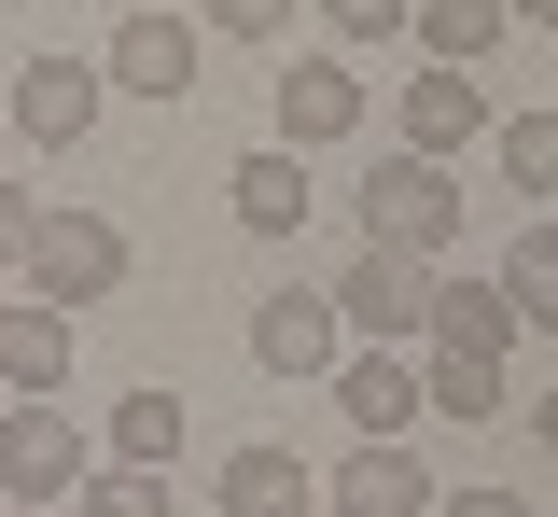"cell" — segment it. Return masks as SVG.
Masks as SVG:
<instances>
[{
  "label": "cell",
  "mask_w": 558,
  "mask_h": 517,
  "mask_svg": "<svg viewBox=\"0 0 558 517\" xmlns=\"http://www.w3.org/2000/svg\"><path fill=\"white\" fill-rule=\"evenodd\" d=\"M349 211H363V252H418V266H433V252L461 238V182H447L433 154H391Z\"/></svg>",
  "instance_id": "1"
},
{
  "label": "cell",
  "mask_w": 558,
  "mask_h": 517,
  "mask_svg": "<svg viewBox=\"0 0 558 517\" xmlns=\"http://www.w3.org/2000/svg\"><path fill=\"white\" fill-rule=\"evenodd\" d=\"M322 294H336V322L363 336V350H418V322H433V266H418V252H349Z\"/></svg>",
  "instance_id": "2"
},
{
  "label": "cell",
  "mask_w": 558,
  "mask_h": 517,
  "mask_svg": "<svg viewBox=\"0 0 558 517\" xmlns=\"http://www.w3.org/2000/svg\"><path fill=\"white\" fill-rule=\"evenodd\" d=\"M28 294H43V308L126 294V224H98V211H43V224H28Z\"/></svg>",
  "instance_id": "3"
},
{
  "label": "cell",
  "mask_w": 558,
  "mask_h": 517,
  "mask_svg": "<svg viewBox=\"0 0 558 517\" xmlns=\"http://www.w3.org/2000/svg\"><path fill=\"white\" fill-rule=\"evenodd\" d=\"M98 461L70 434V406H0V504H70Z\"/></svg>",
  "instance_id": "4"
},
{
  "label": "cell",
  "mask_w": 558,
  "mask_h": 517,
  "mask_svg": "<svg viewBox=\"0 0 558 517\" xmlns=\"http://www.w3.org/2000/svg\"><path fill=\"white\" fill-rule=\"evenodd\" d=\"M336 406L363 447H405L433 406H418V350H336Z\"/></svg>",
  "instance_id": "5"
},
{
  "label": "cell",
  "mask_w": 558,
  "mask_h": 517,
  "mask_svg": "<svg viewBox=\"0 0 558 517\" xmlns=\"http://www.w3.org/2000/svg\"><path fill=\"white\" fill-rule=\"evenodd\" d=\"M98 84H126V98H196V14H126L112 57H98Z\"/></svg>",
  "instance_id": "6"
},
{
  "label": "cell",
  "mask_w": 558,
  "mask_h": 517,
  "mask_svg": "<svg viewBox=\"0 0 558 517\" xmlns=\"http://www.w3.org/2000/svg\"><path fill=\"white\" fill-rule=\"evenodd\" d=\"M70 350H84L70 308H43V294L0 308V392H14V406H57V392H70Z\"/></svg>",
  "instance_id": "7"
},
{
  "label": "cell",
  "mask_w": 558,
  "mask_h": 517,
  "mask_svg": "<svg viewBox=\"0 0 558 517\" xmlns=\"http://www.w3.org/2000/svg\"><path fill=\"white\" fill-rule=\"evenodd\" d=\"M98 98H112V84L84 71V57H28V71H14V141H43V154H70V141H84V127H98Z\"/></svg>",
  "instance_id": "8"
},
{
  "label": "cell",
  "mask_w": 558,
  "mask_h": 517,
  "mask_svg": "<svg viewBox=\"0 0 558 517\" xmlns=\"http://www.w3.org/2000/svg\"><path fill=\"white\" fill-rule=\"evenodd\" d=\"M363 127V71L349 57H293L279 71V154H322V141H349Z\"/></svg>",
  "instance_id": "9"
},
{
  "label": "cell",
  "mask_w": 558,
  "mask_h": 517,
  "mask_svg": "<svg viewBox=\"0 0 558 517\" xmlns=\"http://www.w3.org/2000/svg\"><path fill=\"white\" fill-rule=\"evenodd\" d=\"M336 350H349L336 294H266V308H252V364H266V377H336Z\"/></svg>",
  "instance_id": "10"
},
{
  "label": "cell",
  "mask_w": 558,
  "mask_h": 517,
  "mask_svg": "<svg viewBox=\"0 0 558 517\" xmlns=\"http://www.w3.org/2000/svg\"><path fill=\"white\" fill-rule=\"evenodd\" d=\"M307 504H322V476L293 447H223L209 461V517H307Z\"/></svg>",
  "instance_id": "11"
},
{
  "label": "cell",
  "mask_w": 558,
  "mask_h": 517,
  "mask_svg": "<svg viewBox=\"0 0 558 517\" xmlns=\"http://www.w3.org/2000/svg\"><path fill=\"white\" fill-rule=\"evenodd\" d=\"M322 504L336 517H433V461H418V447H349Z\"/></svg>",
  "instance_id": "12"
},
{
  "label": "cell",
  "mask_w": 558,
  "mask_h": 517,
  "mask_svg": "<svg viewBox=\"0 0 558 517\" xmlns=\"http://www.w3.org/2000/svg\"><path fill=\"white\" fill-rule=\"evenodd\" d=\"M488 127H502V112H488L475 71H418V84H405V154H433V168H447L461 141H488Z\"/></svg>",
  "instance_id": "13"
},
{
  "label": "cell",
  "mask_w": 558,
  "mask_h": 517,
  "mask_svg": "<svg viewBox=\"0 0 558 517\" xmlns=\"http://www.w3.org/2000/svg\"><path fill=\"white\" fill-rule=\"evenodd\" d=\"M418 350H475V364H502V350H517V294H502V280H433Z\"/></svg>",
  "instance_id": "14"
},
{
  "label": "cell",
  "mask_w": 558,
  "mask_h": 517,
  "mask_svg": "<svg viewBox=\"0 0 558 517\" xmlns=\"http://www.w3.org/2000/svg\"><path fill=\"white\" fill-rule=\"evenodd\" d=\"M238 224H252V238H293V224H307V168H293V154H238Z\"/></svg>",
  "instance_id": "15"
},
{
  "label": "cell",
  "mask_w": 558,
  "mask_h": 517,
  "mask_svg": "<svg viewBox=\"0 0 558 517\" xmlns=\"http://www.w3.org/2000/svg\"><path fill=\"white\" fill-rule=\"evenodd\" d=\"M418 406H433V420H502V364H475V350H418Z\"/></svg>",
  "instance_id": "16"
},
{
  "label": "cell",
  "mask_w": 558,
  "mask_h": 517,
  "mask_svg": "<svg viewBox=\"0 0 558 517\" xmlns=\"http://www.w3.org/2000/svg\"><path fill=\"white\" fill-rule=\"evenodd\" d=\"M112 461H126V476H168V461H182V392H126V406H112Z\"/></svg>",
  "instance_id": "17"
},
{
  "label": "cell",
  "mask_w": 558,
  "mask_h": 517,
  "mask_svg": "<svg viewBox=\"0 0 558 517\" xmlns=\"http://www.w3.org/2000/svg\"><path fill=\"white\" fill-rule=\"evenodd\" d=\"M405 28H418V43H433V57H447V71H475L488 43H502V0H418Z\"/></svg>",
  "instance_id": "18"
},
{
  "label": "cell",
  "mask_w": 558,
  "mask_h": 517,
  "mask_svg": "<svg viewBox=\"0 0 558 517\" xmlns=\"http://www.w3.org/2000/svg\"><path fill=\"white\" fill-rule=\"evenodd\" d=\"M502 294H517V322H545V336H558V224H531V238L502 252Z\"/></svg>",
  "instance_id": "19"
},
{
  "label": "cell",
  "mask_w": 558,
  "mask_h": 517,
  "mask_svg": "<svg viewBox=\"0 0 558 517\" xmlns=\"http://www.w3.org/2000/svg\"><path fill=\"white\" fill-rule=\"evenodd\" d=\"M502 182L517 196H558V112H502Z\"/></svg>",
  "instance_id": "20"
},
{
  "label": "cell",
  "mask_w": 558,
  "mask_h": 517,
  "mask_svg": "<svg viewBox=\"0 0 558 517\" xmlns=\"http://www.w3.org/2000/svg\"><path fill=\"white\" fill-rule=\"evenodd\" d=\"M70 504L84 517H168V476H126V461H112V476H84Z\"/></svg>",
  "instance_id": "21"
},
{
  "label": "cell",
  "mask_w": 558,
  "mask_h": 517,
  "mask_svg": "<svg viewBox=\"0 0 558 517\" xmlns=\"http://www.w3.org/2000/svg\"><path fill=\"white\" fill-rule=\"evenodd\" d=\"M209 28H223V43H279V28H293V0H196Z\"/></svg>",
  "instance_id": "22"
},
{
  "label": "cell",
  "mask_w": 558,
  "mask_h": 517,
  "mask_svg": "<svg viewBox=\"0 0 558 517\" xmlns=\"http://www.w3.org/2000/svg\"><path fill=\"white\" fill-rule=\"evenodd\" d=\"M322 14H336V43H391L418 0H322Z\"/></svg>",
  "instance_id": "23"
},
{
  "label": "cell",
  "mask_w": 558,
  "mask_h": 517,
  "mask_svg": "<svg viewBox=\"0 0 558 517\" xmlns=\"http://www.w3.org/2000/svg\"><path fill=\"white\" fill-rule=\"evenodd\" d=\"M28 224H43V196H14V182H0V266H28Z\"/></svg>",
  "instance_id": "24"
},
{
  "label": "cell",
  "mask_w": 558,
  "mask_h": 517,
  "mask_svg": "<svg viewBox=\"0 0 558 517\" xmlns=\"http://www.w3.org/2000/svg\"><path fill=\"white\" fill-rule=\"evenodd\" d=\"M433 517H531L517 490H433Z\"/></svg>",
  "instance_id": "25"
},
{
  "label": "cell",
  "mask_w": 558,
  "mask_h": 517,
  "mask_svg": "<svg viewBox=\"0 0 558 517\" xmlns=\"http://www.w3.org/2000/svg\"><path fill=\"white\" fill-rule=\"evenodd\" d=\"M502 14H517V28H558V0H502Z\"/></svg>",
  "instance_id": "26"
},
{
  "label": "cell",
  "mask_w": 558,
  "mask_h": 517,
  "mask_svg": "<svg viewBox=\"0 0 558 517\" xmlns=\"http://www.w3.org/2000/svg\"><path fill=\"white\" fill-rule=\"evenodd\" d=\"M531 434H545V447H558V392H545V406H531Z\"/></svg>",
  "instance_id": "27"
},
{
  "label": "cell",
  "mask_w": 558,
  "mask_h": 517,
  "mask_svg": "<svg viewBox=\"0 0 558 517\" xmlns=\"http://www.w3.org/2000/svg\"><path fill=\"white\" fill-rule=\"evenodd\" d=\"M0 517H14V504H0Z\"/></svg>",
  "instance_id": "28"
}]
</instances>
